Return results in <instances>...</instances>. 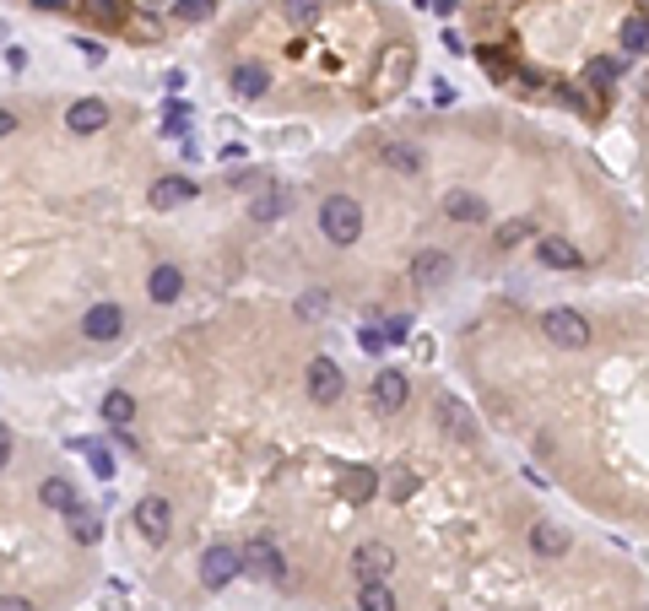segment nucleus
Instances as JSON below:
<instances>
[{
	"label": "nucleus",
	"mask_w": 649,
	"mask_h": 611,
	"mask_svg": "<svg viewBox=\"0 0 649 611\" xmlns=\"http://www.w3.org/2000/svg\"><path fill=\"white\" fill-rule=\"evenodd\" d=\"M320 233H325L330 244L352 249V244L363 238V206H357V195H325V200H320Z\"/></svg>",
	"instance_id": "1"
},
{
	"label": "nucleus",
	"mask_w": 649,
	"mask_h": 611,
	"mask_svg": "<svg viewBox=\"0 0 649 611\" xmlns=\"http://www.w3.org/2000/svg\"><path fill=\"white\" fill-rule=\"evenodd\" d=\"M542 336L552 341V347H563V352H585L590 347V319L579 314V309H547L542 314Z\"/></svg>",
	"instance_id": "2"
},
{
	"label": "nucleus",
	"mask_w": 649,
	"mask_h": 611,
	"mask_svg": "<svg viewBox=\"0 0 649 611\" xmlns=\"http://www.w3.org/2000/svg\"><path fill=\"white\" fill-rule=\"evenodd\" d=\"M238 569H244V574H255V579H282V569H287V563H282V547H276L265 531H255V536L238 547Z\"/></svg>",
	"instance_id": "3"
},
{
	"label": "nucleus",
	"mask_w": 649,
	"mask_h": 611,
	"mask_svg": "<svg viewBox=\"0 0 649 611\" xmlns=\"http://www.w3.org/2000/svg\"><path fill=\"white\" fill-rule=\"evenodd\" d=\"M135 531H141L152 547H162L168 531H173V504H168L162 493H146V498L135 504Z\"/></svg>",
	"instance_id": "4"
},
{
	"label": "nucleus",
	"mask_w": 649,
	"mask_h": 611,
	"mask_svg": "<svg viewBox=\"0 0 649 611\" xmlns=\"http://www.w3.org/2000/svg\"><path fill=\"white\" fill-rule=\"evenodd\" d=\"M238 574H244V569H238V547L217 542V547L200 552V585H206V590H227Z\"/></svg>",
	"instance_id": "5"
},
{
	"label": "nucleus",
	"mask_w": 649,
	"mask_h": 611,
	"mask_svg": "<svg viewBox=\"0 0 649 611\" xmlns=\"http://www.w3.org/2000/svg\"><path fill=\"white\" fill-rule=\"evenodd\" d=\"M352 569H357L363 585H385V579L395 574V547H390V542H363V547L352 552Z\"/></svg>",
	"instance_id": "6"
},
{
	"label": "nucleus",
	"mask_w": 649,
	"mask_h": 611,
	"mask_svg": "<svg viewBox=\"0 0 649 611\" xmlns=\"http://www.w3.org/2000/svg\"><path fill=\"white\" fill-rule=\"evenodd\" d=\"M536 260L547 265V271H585V255H579V244L574 238H563V233H542L536 238Z\"/></svg>",
	"instance_id": "7"
},
{
	"label": "nucleus",
	"mask_w": 649,
	"mask_h": 611,
	"mask_svg": "<svg viewBox=\"0 0 649 611\" xmlns=\"http://www.w3.org/2000/svg\"><path fill=\"white\" fill-rule=\"evenodd\" d=\"M303 379H309V395H314L320 406H336V401L347 395V374H341V368H336L330 357H314Z\"/></svg>",
	"instance_id": "8"
},
{
	"label": "nucleus",
	"mask_w": 649,
	"mask_h": 611,
	"mask_svg": "<svg viewBox=\"0 0 649 611\" xmlns=\"http://www.w3.org/2000/svg\"><path fill=\"white\" fill-rule=\"evenodd\" d=\"M406 395H412V379H406L401 368H385V374L368 384V401H374V412H385V417H390V412H401V406H406Z\"/></svg>",
	"instance_id": "9"
},
{
	"label": "nucleus",
	"mask_w": 649,
	"mask_h": 611,
	"mask_svg": "<svg viewBox=\"0 0 649 611\" xmlns=\"http://www.w3.org/2000/svg\"><path fill=\"white\" fill-rule=\"evenodd\" d=\"M119 330H125V309H119L114 298H108V303H92V309L81 314V336H87V341H114Z\"/></svg>",
	"instance_id": "10"
},
{
	"label": "nucleus",
	"mask_w": 649,
	"mask_h": 611,
	"mask_svg": "<svg viewBox=\"0 0 649 611\" xmlns=\"http://www.w3.org/2000/svg\"><path fill=\"white\" fill-rule=\"evenodd\" d=\"M108 125V103L103 97H76L70 108H65V130L70 135H97Z\"/></svg>",
	"instance_id": "11"
},
{
	"label": "nucleus",
	"mask_w": 649,
	"mask_h": 611,
	"mask_svg": "<svg viewBox=\"0 0 649 611\" xmlns=\"http://www.w3.org/2000/svg\"><path fill=\"white\" fill-rule=\"evenodd\" d=\"M38 504L54 509V514H81V493H76L70 477H43L38 482Z\"/></svg>",
	"instance_id": "12"
},
{
	"label": "nucleus",
	"mask_w": 649,
	"mask_h": 611,
	"mask_svg": "<svg viewBox=\"0 0 649 611\" xmlns=\"http://www.w3.org/2000/svg\"><path fill=\"white\" fill-rule=\"evenodd\" d=\"M450 276H455V260H450L444 249H422V255L412 260V282H417V287H444Z\"/></svg>",
	"instance_id": "13"
},
{
	"label": "nucleus",
	"mask_w": 649,
	"mask_h": 611,
	"mask_svg": "<svg viewBox=\"0 0 649 611\" xmlns=\"http://www.w3.org/2000/svg\"><path fill=\"white\" fill-rule=\"evenodd\" d=\"M184 200H195V179H184V173L152 179V211H173V206H184Z\"/></svg>",
	"instance_id": "14"
},
{
	"label": "nucleus",
	"mask_w": 649,
	"mask_h": 611,
	"mask_svg": "<svg viewBox=\"0 0 649 611\" xmlns=\"http://www.w3.org/2000/svg\"><path fill=\"white\" fill-rule=\"evenodd\" d=\"M444 217L450 222H487V200L477 190H450L444 195Z\"/></svg>",
	"instance_id": "15"
},
{
	"label": "nucleus",
	"mask_w": 649,
	"mask_h": 611,
	"mask_svg": "<svg viewBox=\"0 0 649 611\" xmlns=\"http://www.w3.org/2000/svg\"><path fill=\"white\" fill-rule=\"evenodd\" d=\"M179 292H184V271H179V265H168V260H162V265H152V276H146V298H152V303H173Z\"/></svg>",
	"instance_id": "16"
},
{
	"label": "nucleus",
	"mask_w": 649,
	"mask_h": 611,
	"mask_svg": "<svg viewBox=\"0 0 649 611\" xmlns=\"http://www.w3.org/2000/svg\"><path fill=\"white\" fill-rule=\"evenodd\" d=\"M569 547H574V536H569L563 525H547V520L531 525V552H542V558H563Z\"/></svg>",
	"instance_id": "17"
},
{
	"label": "nucleus",
	"mask_w": 649,
	"mask_h": 611,
	"mask_svg": "<svg viewBox=\"0 0 649 611\" xmlns=\"http://www.w3.org/2000/svg\"><path fill=\"white\" fill-rule=\"evenodd\" d=\"M265 87H271V70H265V65H255V60L233 65V92H238V97H260Z\"/></svg>",
	"instance_id": "18"
},
{
	"label": "nucleus",
	"mask_w": 649,
	"mask_h": 611,
	"mask_svg": "<svg viewBox=\"0 0 649 611\" xmlns=\"http://www.w3.org/2000/svg\"><path fill=\"white\" fill-rule=\"evenodd\" d=\"M379 157H385V168H395V173H406V179H412V173H422V152H417V146H406V141H385V152H379Z\"/></svg>",
	"instance_id": "19"
},
{
	"label": "nucleus",
	"mask_w": 649,
	"mask_h": 611,
	"mask_svg": "<svg viewBox=\"0 0 649 611\" xmlns=\"http://www.w3.org/2000/svg\"><path fill=\"white\" fill-rule=\"evenodd\" d=\"M103 422L108 428H130L135 422V395L130 390H108L103 395Z\"/></svg>",
	"instance_id": "20"
},
{
	"label": "nucleus",
	"mask_w": 649,
	"mask_h": 611,
	"mask_svg": "<svg viewBox=\"0 0 649 611\" xmlns=\"http://www.w3.org/2000/svg\"><path fill=\"white\" fill-rule=\"evenodd\" d=\"M439 417H444V428H455L460 439H477V422H471V412H466L455 395H439Z\"/></svg>",
	"instance_id": "21"
},
{
	"label": "nucleus",
	"mask_w": 649,
	"mask_h": 611,
	"mask_svg": "<svg viewBox=\"0 0 649 611\" xmlns=\"http://www.w3.org/2000/svg\"><path fill=\"white\" fill-rule=\"evenodd\" d=\"M287 206H292V195H287V190H265V195L249 206V222H276Z\"/></svg>",
	"instance_id": "22"
},
{
	"label": "nucleus",
	"mask_w": 649,
	"mask_h": 611,
	"mask_svg": "<svg viewBox=\"0 0 649 611\" xmlns=\"http://www.w3.org/2000/svg\"><path fill=\"white\" fill-rule=\"evenodd\" d=\"M70 536H76L81 547H97V542H103V520H97L92 509H81V514H70Z\"/></svg>",
	"instance_id": "23"
},
{
	"label": "nucleus",
	"mask_w": 649,
	"mask_h": 611,
	"mask_svg": "<svg viewBox=\"0 0 649 611\" xmlns=\"http://www.w3.org/2000/svg\"><path fill=\"white\" fill-rule=\"evenodd\" d=\"M623 49H628V54H649V16L644 11L623 22Z\"/></svg>",
	"instance_id": "24"
},
{
	"label": "nucleus",
	"mask_w": 649,
	"mask_h": 611,
	"mask_svg": "<svg viewBox=\"0 0 649 611\" xmlns=\"http://www.w3.org/2000/svg\"><path fill=\"white\" fill-rule=\"evenodd\" d=\"M70 5H81L92 22H108V27L125 22V0H70Z\"/></svg>",
	"instance_id": "25"
},
{
	"label": "nucleus",
	"mask_w": 649,
	"mask_h": 611,
	"mask_svg": "<svg viewBox=\"0 0 649 611\" xmlns=\"http://www.w3.org/2000/svg\"><path fill=\"white\" fill-rule=\"evenodd\" d=\"M357 611H395V590L390 585H363L357 590Z\"/></svg>",
	"instance_id": "26"
},
{
	"label": "nucleus",
	"mask_w": 649,
	"mask_h": 611,
	"mask_svg": "<svg viewBox=\"0 0 649 611\" xmlns=\"http://www.w3.org/2000/svg\"><path fill=\"white\" fill-rule=\"evenodd\" d=\"M173 16H179V22H211V16H217V0H173Z\"/></svg>",
	"instance_id": "27"
},
{
	"label": "nucleus",
	"mask_w": 649,
	"mask_h": 611,
	"mask_svg": "<svg viewBox=\"0 0 649 611\" xmlns=\"http://www.w3.org/2000/svg\"><path fill=\"white\" fill-rule=\"evenodd\" d=\"M282 11H287V22H298V27H309V22H320V11H325V0H282Z\"/></svg>",
	"instance_id": "28"
},
{
	"label": "nucleus",
	"mask_w": 649,
	"mask_h": 611,
	"mask_svg": "<svg viewBox=\"0 0 649 611\" xmlns=\"http://www.w3.org/2000/svg\"><path fill=\"white\" fill-rule=\"evenodd\" d=\"M585 76H590V81H596V87H617V76H623V65H617V60H607V54H601V60H590V65H585Z\"/></svg>",
	"instance_id": "29"
},
{
	"label": "nucleus",
	"mask_w": 649,
	"mask_h": 611,
	"mask_svg": "<svg viewBox=\"0 0 649 611\" xmlns=\"http://www.w3.org/2000/svg\"><path fill=\"white\" fill-rule=\"evenodd\" d=\"M76 449H87V460H92V471L103 477V482H114V455L108 449H97V444H87V439H70Z\"/></svg>",
	"instance_id": "30"
},
{
	"label": "nucleus",
	"mask_w": 649,
	"mask_h": 611,
	"mask_svg": "<svg viewBox=\"0 0 649 611\" xmlns=\"http://www.w3.org/2000/svg\"><path fill=\"white\" fill-rule=\"evenodd\" d=\"M385 482H390V487H385V493H390V498H395V504H406V498H412V493H417V477H412V471H406V466H401V471H390V477H385Z\"/></svg>",
	"instance_id": "31"
},
{
	"label": "nucleus",
	"mask_w": 649,
	"mask_h": 611,
	"mask_svg": "<svg viewBox=\"0 0 649 611\" xmlns=\"http://www.w3.org/2000/svg\"><path fill=\"white\" fill-rule=\"evenodd\" d=\"M520 238H531V222H525V217H515V222L498 227V249H515Z\"/></svg>",
	"instance_id": "32"
},
{
	"label": "nucleus",
	"mask_w": 649,
	"mask_h": 611,
	"mask_svg": "<svg viewBox=\"0 0 649 611\" xmlns=\"http://www.w3.org/2000/svg\"><path fill=\"white\" fill-rule=\"evenodd\" d=\"M477 54H482V65H487V76H493V81H504V76H509V60H504V54H498L493 43H482Z\"/></svg>",
	"instance_id": "33"
},
{
	"label": "nucleus",
	"mask_w": 649,
	"mask_h": 611,
	"mask_svg": "<svg viewBox=\"0 0 649 611\" xmlns=\"http://www.w3.org/2000/svg\"><path fill=\"white\" fill-rule=\"evenodd\" d=\"M325 309H330V298H325V292H303V298H298V319H320Z\"/></svg>",
	"instance_id": "34"
},
{
	"label": "nucleus",
	"mask_w": 649,
	"mask_h": 611,
	"mask_svg": "<svg viewBox=\"0 0 649 611\" xmlns=\"http://www.w3.org/2000/svg\"><path fill=\"white\" fill-rule=\"evenodd\" d=\"M184 119H190V108L173 97V103H168V119H162V135H179V130H184Z\"/></svg>",
	"instance_id": "35"
},
{
	"label": "nucleus",
	"mask_w": 649,
	"mask_h": 611,
	"mask_svg": "<svg viewBox=\"0 0 649 611\" xmlns=\"http://www.w3.org/2000/svg\"><path fill=\"white\" fill-rule=\"evenodd\" d=\"M357 341H363V352H385V330H379V325H363Z\"/></svg>",
	"instance_id": "36"
},
{
	"label": "nucleus",
	"mask_w": 649,
	"mask_h": 611,
	"mask_svg": "<svg viewBox=\"0 0 649 611\" xmlns=\"http://www.w3.org/2000/svg\"><path fill=\"white\" fill-rule=\"evenodd\" d=\"M406 330H412V319H406V314H395V319L385 325V341H406Z\"/></svg>",
	"instance_id": "37"
},
{
	"label": "nucleus",
	"mask_w": 649,
	"mask_h": 611,
	"mask_svg": "<svg viewBox=\"0 0 649 611\" xmlns=\"http://www.w3.org/2000/svg\"><path fill=\"white\" fill-rule=\"evenodd\" d=\"M417 5H428V11H439V16H455L460 0H417Z\"/></svg>",
	"instance_id": "38"
},
{
	"label": "nucleus",
	"mask_w": 649,
	"mask_h": 611,
	"mask_svg": "<svg viewBox=\"0 0 649 611\" xmlns=\"http://www.w3.org/2000/svg\"><path fill=\"white\" fill-rule=\"evenodd\" d=\"M0 611H32L27 596H0Z\"/></svg>",
	"instance_id": "39"
},
{
	"label": "nucleus",
	"mask_w": 649,
	"mask_h": 611,
	"mask_svg": "<svg viewBox=\"0 0 649 611\" xmlns=\"http://www.w3.org/2000/svg\"><path fill=\"white\" fill-rule=\"evenodd\" d=\"M5 135H16V114H11V108H0V141H5Z\"/></svg>",
	"instance_id": "40"
},
{
	"label": "nucleus",
	"mask_w": 649,
	"mask_h": 611,
	"mask_svg": "<svg viewBox=\"0 0 649 611\" xmlns=\"http://www.w3.org/2000/svg\"><path fill=\"white\" fill-rule=\"evenodd\" d=\"M5 466H11V433L0 428V471H5Z\"/></svg>",
	"instance_id": "41"
},
{
	"label": "nucleus",
	"mask_w": 649,
	"mask_h": 611,
	"mask_svg": "<svg viewBox=\"0 0 649 611\" xmlns=\"http://www.w3.org/2000/svg\"><path fill=\"white\" fill-rule=\"evenodd\" d=\"M32 5H38V11H65L70 0H32Z\"/></svg>",
	"instance_id": "42"
},
{
	"label": "nucleus",
	"mask_w": 649,
	"mask_h": 611,
	"mask_svg": "<svg viewBox=\"0 0 649 611\" xmlns=\"http://www.w3.org/2000/svg\"><path fill=\"white\" fill-rule=\"evenodd\" d=\"M644 97H649V76H644Z\"/></svg>",
	"instance_id": "43"
},
{
	"label": "nucleus",
	"mask_w": 649,
	"mask_h": 611,
	"mask_svg": "<svg viewBox=\"0 0 649 611\" xmlns=\"http://www.w3.org/2000/svg\"><path fill=\"white\" fill-rule=\"evenodd\" d=\"M644 5H649V0H644ZM644 16H649V11H644Z\"/></svg>",
	"instance_id": "44"
}]
</instances>
